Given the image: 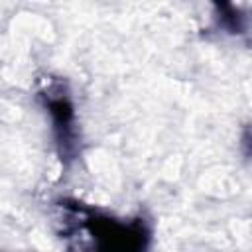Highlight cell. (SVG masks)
Wrapping results in <instances>:
<instances>
[{"label":"cell","instance_id":"6da1fadb","mask_svg":"<svg viewBox=\"0 0 252 252\" xmlns=\"http://www.w3.org/2000/svg\"><path fill=\"white\" fill-rule=\"evenodd\" d=\"M73 213L77 222L69 234L77 240L75 252H148V230L142 220L126 224L83 207H75Z\"/></svg>","mask_w":252,"mask_h":252},{"label":"cell","instance_id":"7a4b0ae2","mask_svg":"<svg viewBox=\"0 0 252 252\" xmlns=\"http://www.w3.org/2000/svg\"><path fill=\"white\" fill-rule=\"evenodd\" d=\"M49 110L53 114L57 132H59V144L63 146V152L67 154L71 146L75 144V130H73V108L67 102V98H55L49 100Z\"/></svg>","mask_w":252,"mask_h":252}]
</instances>
